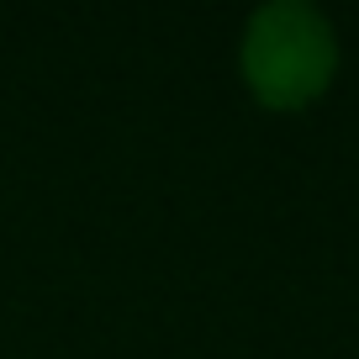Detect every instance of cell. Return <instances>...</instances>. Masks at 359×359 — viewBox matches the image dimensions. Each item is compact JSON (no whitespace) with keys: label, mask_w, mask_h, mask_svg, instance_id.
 <instances>
[{"label":"cell","mask_w":359,"mask_h":359,"mask_svg":"<svg viewBox=\"0 0 359 359\" xmlns=\"http://www.w3.org/2000/svg\"><path fill=\"white\" fill-rule=\"evenodd\" d=\"M243 69L269 106H302L333 74V32L302 0H269L243 32Z\"/></svg>","instance_id":"obj_1"}]
</instances>
